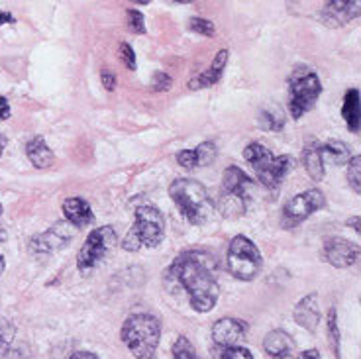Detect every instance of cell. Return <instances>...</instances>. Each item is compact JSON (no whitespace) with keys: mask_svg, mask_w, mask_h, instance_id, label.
Returning <instances> with one entry per match:
<instances>
[{"mask_svg":"<svg viewBox=\"0 0 361 359\" xmlns=\"http://www.w3.org/2000/svg\"><path fill=\"white\" fill-rule=\"evenodd\" d=\"M26 155L30 163L37 167V169H47L51 167L55 162L54 152L49 150V145L45 144V140L42 135H36L32 138L30 142L26 144Z\"/></svg>","mask_w":361,"mask_h":359,"instance_id":"obj_19","label":"cell"},{"mask_svg":"<svg viewBox=\"0 0 361 359\" xmlns=\"http://www.w3.org/2000/svg\"><path fill=\"white\" fill-rule=\"evenodd\" d=\"M75 232H77V228L69 224L67 220H65V222H57V224L51 226L47 232L39 233L36 238H32V242H30V252L39 253V255L59 252V250H63L65 245L75 238Z\"/></svg>","mask_w":361,"mask_h":359,"instance_id":"obj_11","label":"cell"},{"mask_svg":"<svg viewBox=\"0 0 361 359\" xmlns=\"http://www.w3.org/2000/svg\"><path fill=\"white\" fill-rule=\"evenodd\" d=\"M259 126L269 132H281L285 128V114L279 108H265L259 114Z\"/></svg>","mask_w":361,"mask_h":359,"instance_id":"obj_24","label":"cell"},{"mask_svg":"<svg viewBox=\"0 0 361 359\" xmlns=\"http://www.w3.org/2000/svg\"><path fill=\"white\" fill-rule=\"evenodd\" d=\"M120 336L135 359H155L161 340V324L152 315H132L126 318Z\"/></svg>","mask_w":361,"mask_h":359,"instance_id":"obj_3","label":"cell"},{"mask_svg":"<svg viewBox=\"0 0 361 359\" xmlns=\"http://www.w3.org/2000/svg\"><path fill=\"white\" fill-rule=\"evenodd\" d=\"M16 336V328L6 318H0V355H4L10 350L12 341Z\"/></svg>","mask_w":361,"mask_h":359,"instance_id":"obj_26","label":"cell"},{"mask_svg":"<svg viewBox=\"0 0 361 359\" xmlns=\"http://www.w3.org/2000/svg\"><path fill=\"white\" fill-rule=\"evenodd\" d=\"M169 197L179 207L180 214L185 216L190 224H204L214 214V202L199 181H173L171 187H169Z\"/></svg>","mask_w":361,"mask_h":359,"instance_id":"obj_2","label":"cell"},{"mask_svg":"<svg viewBox=\"0 0 361 359\" xmlns=\"http://www.w3.org/2000/svg\"><path fill=\"white\" fill-rule=\"evenodd\" d=\"M61 210H63L65 220L75 228H85L94 220V214H92V208L89 207V202L79 197L67 198L61 205Z\"/></svg>","mask_w":361,"mask_h":359,"instance_id":"obj_17","label":"cell"},{"mask_svg":"<svg viewBox=\"0 0 361 359\" xmlns=\"http://www.w3.org/2000/svg\"><path fill=\"white\" fill-rule=\"evenodd\" d=\"M302 165H305L308 177L312 181L318 183V181L324 179L326 162L324 155H322V147H320V144H308L307 147H305V152H302Z\"/></svg>","mask_w":361,"mask_h":359,"instance_id":"obj_20","label":"cell"},{"mask_svg":"<svg viewBox=\"0 0 361 359\" xmlns=\"http://www.w3.org/2000/svg\"><path fill=\"white\" fill-rule=\"evenodd\" d=\"M132 2H134V4H149L152 0H132Z\"/></svg>","mask_w":361,"mask_h":359,"instance_id":"obj_43","label":"cell"},{"mask_svg":"<svg viewBox=\"0 0 361 359\" xmlns=\"http://www.w3.org/2000/svg\"><path fill=\"white\" fill-rule=\"evenodd\" d=\"M177 162H179L180 167H185V169H197L199 165H197V153L195 150H183V152L177 155Z\"/></svg>","mask_w":361,"mask_h":359,"instance_id":"obj_33","label":"cell"},{"mask_svg":"<svg viewBox=\"0 0 361 359\" xmlns=\"http://www.w3.org/2000/svg\"><path fill=\"white\" fill-rule=\"evenodd\" d=\"M173 2H179V4H189L192 0H173Z\"/></svg>","mask_w":361,"mask_h":359,"instance_id":"obj_44","label":"cell"},{"mask_svg":"<svg viewBox=\"0 0 361 359\" xmlns=\"http://www.w3.org/2000/svg\"><path fill=\"white\" fill-rule=\"evenodd\" d=\"M298 359H322V355H320L316 350H307L298 355Z\"/></svg>","mask_w":361,"mask_h":359,"instance_id":"obj_39","label":"cell"},{"mask_svg":"<svg viewBox=\"0 0 361 359\" xmlns=\"http://www.w3.org/2000/svg\"><path fill=\"white\" fill-rule=\"evenodd\" d=\"M14 22H16V18H14L10 12L0 8V26H2V24H14Z\"/></svg>","mask_w":361,"mask_h":359,"instance_id":"obj_38","label":"cell"},{"mask_svg":"<svg viewBox=\"0 0 361 359\" xmlns=\"http://www.w3.org/2000/svg\"><path fill=\"white\" fill-rule=\"evenodd\" d=\"M6 236H4V232L0 230V242L4 240ZM2 271H4V257H2V253H0V275H2Z\"/></svg>","mask_w":361,"mask_h":359,"instance_id":"obj_42","label":"cell"},{"mask_svg":"<svg viewBox=\"0 0 361 359\" xmlns=\"http://www.w3.org/2000/svg\"><path fill=\"white\" fill-rule=\"evenodd\" d=\"M167 279L187 291L190 306L197 312H210L220 296L218 261L212 253L190 250L180 253L167 269Z\"/></svg>","mask_w":361,"mask_h":359,"instance_id":"obj_1","label":"cell"},{"mask_svg":"<svg viewBox=\"0 0 361 359\" xmlns=\"http://www.w3.org/2000/svg\"><path fill=\"white\" fill-rule=\"evenodd\" d=\"M348 224H352L353 230H355V232H360V216H353V218H350V220H348Z\"/></svg>","mask_w":361,"mask_h":359,"instance_id":"obj_40","label":"cell"},{"mask_svg":"<svg viewBox=\"0 0 361 359\" xmlns=\"http://www.w3.org/2000/svg\"><path fill=\"white\" fill-rule=\"evenodd\" d=\"M228 55H230L228 49H220V51L214 55V59H212V63H210V67H208L207 71L200 73L199 77H195V79H190L189 89L199 90L208 89V87L216 85V83L222 79V73H224L226 63H228Z\"/></svg>","mask_w":361,"mask_h":359,"instance_id":"obj_16","label":"cell"},{"mask_svg":"<svg viewBox=\"0 0 361 359\" xmlns=\"http://www.w3.org/2000/svg\"><path fill=\"white\" fill-rule=\"evenodd\" d=\"M326 207V197L322 190L318 189H308L305 193H300L297 197H293L283 207V216H281V224L283 228H295L300 222H305L307 218L322 210Z\"/></svg>","mask_w":361,"mask_h":359,"instance_id":"obj_10","label":"cell"},{"mask_svg":"<svg viewBox=\"0 0 361 359\" xmlns=\"http://www.w3.org/2000/svg\"><path fill=\"white\" fill-rule=\"evenodd\" d=\"M118 238L112 226H100L94 228L87 236V240L82 243L81 252L77 255V267L81 273H89L100 263V260L116 245Z\"/></svg>","mask_w":361,"mask_h":359,"instance_id":"obj_9","label":"cell"},{"mask_svg":"<svg viewBox=\"0 0 361 359\" xmlns=\"http://www.w3.org/2000/svg\"><path fill=\"white\" fill-rule=\"evenodd\" d=\"M189 30L200 36H214V24L207 18H190Z\"/></svg>","mask_w":361,"mask_h":359,"instance_id":"obj_30","label":"cell"},{"mask_svg":"<svg viewBox=\"0 0 361 359\" xmlns=\"http://www.w3.org/2000/svg\"><path fill=\"white\" fill-rule=\"evenodd\" d=\"M357 257H360V248L350 240H343V238L326 240L324 248H322V260L330 263L332 267H338V269L352 267Z\"/></svg>","mask_w":361,"mask_h":359,"instance_id":"obj_12","label":"cell"},{"mask_svg":"<svg viewBox=\"0 0 361 359\" xmlns=\"http://www.w3.org/2000/svg\"><path fill=\"white\" fill-rule=\"evenodd\" d=\"M328 341L338 359H342V334H340V324H338V312L336 308H330L328 312Z\"/></svg>","mask_w":361,"mask_h":359,"instance_id":"obj_23","label":"cell"},{"mask_svg":"<svg viewBox=\"0 0 361 359\" xmlns=\"http://www.w3.org/2000/svg\"><path fill=\"white\" fill-rule=\"evenodd\" d=\"M8 144V140H6V135L0 134V157H2V153H4V147Z\"/></svg>","mask_w":361,"mask_h":359,"instance_id":"obj_41","label":"cell"},{"mask_svg":"<svg viewBox=\"0 0 361 359\" xmlns=\"http://www.w3.org/2000/svg\"><path fill=\"white\" fill-rule=\"evenodd\" d=\"M173 359H199V355L190 346V341L185 336H180L177 343L173 346Z\"/></svg>","mask_w":361,"mask_h":359,"instance_id":"obj_28","label":"cell"},{"mask_svg":"<svg viewBox=\"0 0 361 359\" xmlns=\"http://www.w3.org/2000/svg\"><path fill=\"white\" fill-rule=\"evenodd\" d=\"M226 265L235 279L253 281L262 271V253L250 238L235 236L230 242V248H228Z\"/></svg>","mask_w":361,"mask_h":359,"instance_id":"obj_8","label":"cell"},{"mask_svg":"<svg viewBox=\"0 0 361 359\" xmlns=\"http://www.w3.org/2000/svg\"><path fill=\"white\" fill-rule=\"evenodd\" d=\"M126 18H128V30H130L132 34H145V18L140 10L130 8L126 12Z\"/></svg>","mask_w":361,"mask_h":359,"instance_id":"obj_29","label":"cell"},{"mask_svg":"<svg viewBox=\"0 0 361 359\" xmlns=\"http://www.w3.org/2000/svg\"><path fill=\"white\" fill-rule=\"evenodd\" d=\"M342 116L353 134L360 132V90L350 89L343 97Z\"/></svg>","mask_w":361,"mask_h":359,"instance_id":"obj_21","label":"cell"},{"mask_svg":"<svg viewBox=\"0 0 361 359\" xmlns=\"http://www.w3.org/2000/svg\"><path fill=\"white\" fill-rule=\"evenodd\" d=\"M118 55H120V59H122V63L126 65L130 71H135V54H134V47L128 44V42H122L120 47H118Z\"/></svg>","mask_w":361,"mask_h":359,"instance_id":"obj_31","label":"cell"},{"mask_svg":"<svg viewBox=\"0 0 361 359\" xmlns=\"http://www.w3.org/2000/svg\"><path fill=\"white\" fill-rule=\"evenodd\" d=\"M0 216H2V205H0Z\"/></svg>","mask_w":361,"mask_h":359,"instance_id":"obj_45","label":"cell"},{"mask_svg":"<svg viewBox=\"0 0 361 359\" xmlns=\"http://www.w3.org/2000/svg\"><path fill=\"white\" fill-rule=\"evenodd\" d=\"M173 85V79L167 75V73L163 71H157L152 77V89L154 90H159V92H165V90L171 89Z\"/></svg>","mask_w":361,"mask_h":359,"instance_id":"obj_32","label":"cell"},{"mask_svg":"<svg viewBox=\"0 0 361 359\" xmlns=\"http://www.w3.org/2000/svg\"><path fill=\"white\" fill-rule=\"evenodd\" d=\"M195 153H197V165H199V167H207V165H212V163H214L218 150L212 142H204V144H200L199 147L195 150Z\"/></svg>","mask_w":361,"mask_h":359,"instance_id":"obj_27","label":"cell"},{"mask_svg":"<svg viewBox=\"0 0 361 359\" xmlns=\"http://www.w3.org/2000/svg\"><path fill=\"white\" fill-rule=\"evenodd\" d=\"M100 81H102V87L109 90V92L116 89V75L110 71V69H102L100 71Z\"/></svg>","mask_w":361,"mask_h":359,"instance_id":"obj_35","label":"cell"},{"mask_svg":"<svg viewBox=\"0 0 361 359\" xmlns=\"http://www.w3.org/2000/svg\"><path fill=\"white\" fill-rule=\"evenodd\" d=\"M69 359H99V355L92 351H75Z\"/></svg>","mask_w":361,"mask_h":359,"instance_id":"obj_37","label":"cell"},{"mask_svg":"<svg viewBox=\"0 0 361 359\" xmlns=\"http://www.w3.org/2000/svg\"><path fill=\"white\" fill-rule=\"evenodd\" d=\"M293 318L298 326H302L307 332L314 334L320 322V306H318V296L310 293L305 298H300L293 310Z\"/></svg>","mask_w":361,"mask_h":359,"instance_id":"obj_15","label":"cell"},{"mask_svg":"<svg viewBox=\"0 0 361 359\" xmlns=\"http://www.w3.org/2000/svg\"><path fill=\"white\" fill-rule=\"evenodd\" d=\"M322 92V83L312 69L297 67L289 77V112L293 118H302L312 110Z\"/></svg>","mask_w":361,"mask_h":359,"instance_id":"obj_6","label":"cell"},{"mask_svg":"<svg viewBox=\"0 0 361 359\" xmlns=\"http://www.w3.org/2000/svg\"><path fill=\"white\" fill-rule=\"evenodd\" d=\"M263 350L273 359H289L295 351V341L285 330H271L263 340Z\"/></svg>","mask_w":361,"mask_h":359,"instance_id":"obj_18","label":"cell"},{"mask_svg":"<svg viewBox=\"0 0 361 359\" xmlns=\"http://www.w3.org/2000/svg\"><path fill=\"white\" fill-rule=\"evenodd\" d=\"M244 157L255 171L257 181H262V185L267 189H277L283 179L287 177V173L293 169V159L289 155L275 157L265 145L257 144V142L245 145Z\"/></svg>","mask_w":361,"mask_h":359,"instance_id":"obj_4","label":"cell"},{"mask_svg":"<svg viewBox=\"0 0 361 359\" xmlns=\"http://www.w3.org/2000/svg\"><path fill=\"white\" fill-rule=\"evenodd\" d=\"M247 334V324L238 318H220L212 326V340L220 348H235L242 346Z\"/></svg>","mask_w":361,"mask_h":359,"instance_id":"obj_14","label":"cell"},{"mask_svg":"<svg viewBox=\"0 0 361 359\" xmlns=\"http://www.w3.org/2000/svg\"><path fill=\"white\" fill-rule=\"evenodd\" d=\"M165 238V218L152 205H144L135 210V220L132 230L124 238L122 248L126 252H137L142 245L157 248Z\"/></svg>","mask_w":361,"mask_h":359,"instance_id":"obj_5","label":"cell"},{"mask_svg":"<svg viewBox=\"0 0 361 359\" xmlns=\"http://www.w3.org/2000/svg\"><path fill=\"white\" fill-rule=\"evenodd\" d=\"M253 181L244 171L235 165L226 167L222 177V197H220V212L228 220H235L245 214L247 208V195L252 189Z\"/></svg>","mask_w":361,"mask_h":359,"instance_id":"obj_7","label":"cell"},{"mask_svg":"<svg viewBox=\"0 0 361 359\" xmlns=\"http://www.w3.org/2000/svg\"><path fill=\"white\" fill-rule=\"evenodd\" d=\"M345 177H348V183H350V187L353 189V193H355V195H361V157L360 155H353V157H350Z\"/></svg>","mask_w":361,"mask_h":359,"instance_id":"obj_25","label":"cell"},{"mask_svg":"<svg viewBox=\"0 0 361 359\" xmlns=\"http://www.w3.org/2000/svg\"><path fill=\"white\" fill-rule=\"evenodd\" d=\"M322 147V155H324V162H332L334 165H342V163L350 162L352 153L350 147L342 142H328V144H320Z\"/></svg>","mask_w":361,"mask_h":359,"instance_id":"obj_22","label":"cell"},{"mask_svg":"<svg viewBox=\"0 0 361 359\" xmlns=\"http://www.w3.org/2000/svg\"><path fill=\"white\" fill-rule=\"evenodd\" d=\"M220 359H253V355L242 346H235V348H226Z\"/></svg>","mask_w":361,"mask_h":359,"instance_id":"obj_34","label":"cell"},{"mask_svg":"<svg viewBox=\"0 0 361 359\" xmlns=\"http://www.w3.org/2000/svg\"><path fill=\"white\" fill-rule=\"evenodd\" d=\"M10 118V104L4 97H0V120H8Z\"/></svg>","mask_w":361,"mask_h":359,"instance_id":"obj_36","label":"cell"},{"mask_svg":"<svg viewBox=\"0 0 361 359\" xmlns=\"http://www.w3.org/2000/svg\"><path fill=\"white\" fill-rule=\"evenodd\" d=\"M361 0H326L322 20L326 26H345L360 16Z\"/></svg>","mask_w":361,"mask_h":359,"instance_id":"obj_13","label":"cell"}]
</instances>
